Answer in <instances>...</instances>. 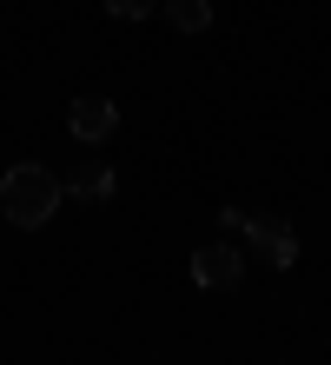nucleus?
<instances>
[{
  "label": "nucleus",
  "instance_id": "f257e3e1",
  "mask_svg": "<svg viewBox=\"0 0 331 365\" xmlns=\"http://www.w3.org/2000/svg\"><path fill=\"white\" fill-rule=\"evenodd\" d=\"M60 206H66V186L53 180V166H40V160H14L7 173H0V212H7L20 232L47 226Z\"/></svg>",
  "mask_w": 331,
  "mask_h": 365
},
{
  "label": "nucleus",
  "instance_id": "f03ea898",
  "mask_svg": "<svg viewBox=\"0 0 331 365\" xmlns=\"http://www.w3.org/2000/svg\"><path fill=\"white\" fill-rule=\"evenodd\" d=\"M238 232H246V246H252L272 272H292V266H298V232H292L285 212H246V226H238Z\"/></svg>",
  "mask_w": 331,
  "mask_h": 365
},
{
  "label": "nucleus",
  "instance_id": "7ed1b4c3",
  "mask_svg": "<svg viewBox=\"0 0 331 365\" xmlns=\"http://www.w3.org/2000/svg\"><path fill=\"white\" fill-rule=\"evenodd\" d=\"M66 133H73L80 146H106V140L120 133V106L106 100V93H80L73 113H66Z\"/></svg>",
  "mask_w": 331,
  "mask_h": 365
},
{
  "label": "nucleus",
  "instance_id": "20e7f679",
  "mask_svg": "<svg viewBox=\"0 0 331 365\" xmlns=\"http://www.w3.org/2000/svg\"><path fill=\"white\" fill-rule=\"evenodd\" d=\"M192 279H199L206 292H238V279H246V252L226 246V240L199 246V252H192Z\"/></svg>",
  "mask_w": 331,
  "mask_h": 365
},
{
  "label": "nucleus",
  "instance_id": "39448f33",
  "mask_svg": "<svg viewBox=\"0 0 331 365\" xmlns=\"http://www.w3.org/2000/svg\"><path fill=\"white\" fill-rule=\"evenodd\" d=\"M159 14H166L172 34H206L212 27V0H159Z\"/></svg>",
  "mask_w": 331,
  "mask_h": 365
},
{
  "label": "nucleus",
  "instance_id": "423d86ee",
  "mask_svg": "<svg viewBox=\"0 0 331 365\" xmlns=\"http://www.w3.org/2000/svg\"><path fill=\"white\" fill-rule=\"evenodd\" d=\"M66 192H80V200H113L120 180H113V166H100V160H86L73 180H66Z\"/></svg>",
  "mask_w": 331,
  "mask_h": 365
},
{
  "label": "nucleus",
  "instance_id": "0eeeda50",
  "mask_svg": "<svg viewBox=\"0 0 331 365\" xmlns=\"http://www.w3.org/2000/svg\"><path fill=\"white\" fill-rule=\"evenodd\" d=\"M106 14H113V20H152L159 0H106Z\"/></svg>",
  "mask_w": 331,
  "mask_h": 365
}]
</instances>
